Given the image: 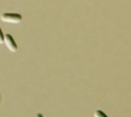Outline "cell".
<instances>
[{
	"mask_svg": "<svg viewBox=\"0 0 131 117\" xmlns=\"http://www.w3.org/2000/svg\"><path fill=\"white\" fill-rule=\"evenodd\" d=\"M0 19L4 23L19 24L22 21V16L20 14H15V12H4L0 16Z\"/></svg>",
	"mask_w": 131,
	"mask_h": 117,
	"instance_id": "obj_1",
	"label": "cell"
},
{
	"mask_svg": "<svg viewBox=\"0 0 131 117\" xmlns=\"http://www.w3.org/2000/svg\"><path fill=\"white\" fill-rule=\"evenodd\" d=\"M4 44H5L6 48L9 50L10 52H13V53L17 52L18 46H17V44H16L14 37H13L10 34H5V35H4Z\"/></svg>",
	"mask_w": 131,
	"mask_h": 117,
	"instance_id": "obj_2",
	"label": "cell"
},
{
	"mask_svg": "<svg viewBox=\"0 0 131 117\" xmlns=\"http://www.w3.org/2000/svg\"><path fill=\"white\" fill-rule=\"evenodd\" d=\"M0 98H1V97H0Z\"/></svg>",
	"mask_w": 131,
	"mask_h": 117,
	"instance_id": "obj_6",
	"label": "cell"
},
{
	"mask_svg": "<svg viewBox=\"0 0 131 117\" xmlns=\"http://www.w3.org/2000/svg\"><path fill=\"white\" fill-rule=\"evenodd\" d=\"M0 44H4V33L0 28Z\"/></svg>",
	"mask_w": 131,
	"mask_h": 117,
	"instance_id": "obj_4",
	"label": "cell"
},
{
	"mask_svg": "<svg viewBox=\"0 0 131 117\" xmlns=\"http://www.w3.org/2000/svg\"><path fill=\"white\" fill-rule=\"evenodd\" d=\"M35 117H44V116H43V114L38 113V114H36V116H35Z\"/></svg>",
	"mask_w": 131,
	"mask_h": 117,
	"instance_id": "obj_5",
	"label": "cell"
},
{
	"mask_svg": "<svg viewBox=\"0 0 131 117\" xmlns=\"http://www.w3.org/2000/svg\"><path fill=\"white\" fill-rule=\"evenodd\" d=\"M94 116H95V117H108V116H107L103 111H101V110H97V111H95Z\"/></svg>",
	"mask_w": 131,
	"mask_h": 117,
	"instance_id": "obj_3",
	"label": "cell"
}]
</instances>
